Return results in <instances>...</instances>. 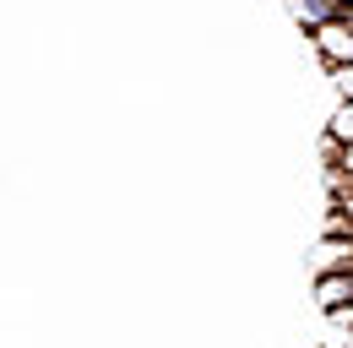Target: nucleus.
<instances>
[{"label": "nucleus", "mask_w": 353, "mask_h": 348, "mask_svg": "<svg viewBox=\"0 0 353 348\" xmlns=\"http://www.w3.org/2000/svg\"><path fill=\"white\" fill-rule=\"evenodd\" d=\"M310 44H315V55L326 60V71H332V66H353V28L343 17L315 22V28H310Z\"/></svg>", "instance_id": "1"}, {"label": "nucleus", "mask_w": 353, "mask_h": 348, "mask_svg": "<svg viewBox=\"0 0 353 348\" xmlns=\"http://www.w3.org/2000/svg\"><path fill=\"white\" fill-rule=\"evenodd\" d=\"M337 17H343V22H348V28H353V6H343V11H337Z\"/></svg>", "instance_id": "7"}, {"label": "nucleus", "mask_w": 353, "mask_h": 348, "mask_svg": "<svg viewBox=\"0 0 353 348\" xmlns=\"http://www.w3.org/2000/svg\"><path fill=\"white\" fill-rule=\"evenodd\" d=\"M332 82H337L343 98H353V66H332Z\"/></svg>", "instance_id": "6"}, {"label": "nucleus", "mask_w": 353, "mask_h": 348, "mask_svg": "<svg viewBox=\"0 0 353 348\" xmlns=\"http://www.w3.org/2000/svg\"><path fill=\"white\" fill-rule=\"evenodd\" d=\"M337 6H353V0H337Z\"/></svg>", "instance_id": "9"}, {"label": "nucleus", "mask_w": 353, "mask_h": 348, "mask_svg": "<svg viewBox=\"0 0 353 348\" xmlns=\"http://www.w3.org/2000/svg\"><path fill=\"white\" fill-rule=\"evenodd\" d=\"M288 11H294V22H299V28H315V22H326V17H337V11H343V6H337V0H288Z\"/></svg>", "instance_id": "3"}, {"label": "nucleus", "mask_w": 353, "mask_h": 348, "mask_svg": "<svg viewBox=\"0 0 353 348\" xmlns=\"http://www.w3.org/2000/svg\"><path fill=\"white\" fill-rule=\"evenodd\" d=\"M332 196H337V202H332V218H348L353 223V180H343L337 169H332Z\"/></svg>", "instance_id": "4"}, {"label": "nucleus", "mask_w": 353, "mask_h": 348, "mask_svg": "<svg viewBox=\"0 0 353 348\" xmlns=\"http://www.w3.org/2000/svg\"><path fill=\"white\" fill-rule=\"evenodd\" d=\"M326 136H332V142H353V98H343V104H337V115H332Z\"/></svg>", "instance_id": "5"}, {"label": "nucleus", "mask_w": 353, "mask_h": 348, "mask_svg": "<svg viewBox=\"0 0 353 348\" xmlns=\"http://www.w3.org/2000/svg\"><path fill=\"white\" fill-rule=\"evenodd\" d=\"M315 300L326 316H337V310H353V267H332V272H321V283H315Z\"/></svg>", "instance_id": "2"}, {"label": "nucleus", "mask_w": 353, "mask_h": 348, "mask_svg": "<svg viewBox=\"0 0 353 348\" xmlns=\"http://www.w3.org/2000/svg\"><path fill=\"white\" fill-rule=\"evenodd\" d=\"M343 348H353V327H348V343H343Z\"/></svg>", "instance_id": "8"}]
</instances>
